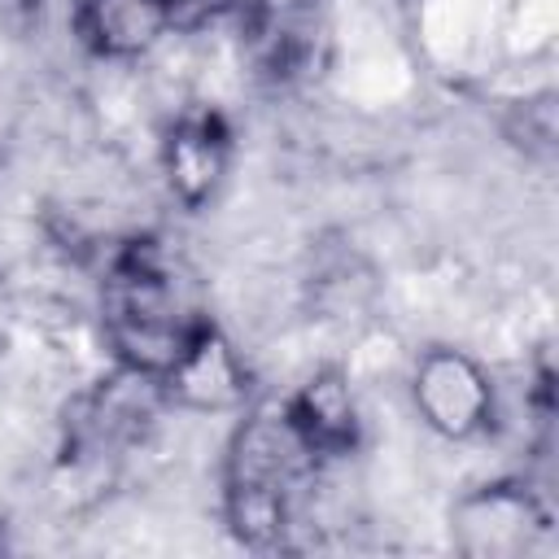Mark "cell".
Wrapping results in <instances>:
<instances>
[{"label":"cell","instance_id":"cell-4","mask_svg":"<svg viewBox=\"0 0 559 559\" xmlns=\"http://www.w3.org/2000/svg\"><path fill=\"white\" fill-rule=\"evenodd\" d=\"M411 397H415L419 419L450 441L480 437L493 419L489 376L480 371L476 358H467L463 349H450V345H432L419 354V362L411 371Z\"/></svg>","mask_w":559,"mask_h":559},{"label":"cell","instance_id":"cell-8","mask_svg":"<svg viewBox=\"0 0 559 559\" xmlns=\"http://www.w3.org/2000/svg\"><path fill=\"white\" fill-rule=\"evenodd\" d=\"M542 524L546 515L524 485H485L454 507L459 550L467 555H520Z\"/></svg>","mask_w":559,"mask_h":559},{"label":"cell","instance_id":"cell-5","mask_svg":"<svg viewBox=\"0 0 559 559\" xmlns=\"http://www.w3.org/2000/svg\"><path fill=\"white\" fill-rule=\"evenodd\" d=\"M162 397H166V389L157 380L118 367L114 380H100L92 393H83L70 406V415H66V454H74V459L118 454L122 445L144 437Z\"/></svg>","mask_w":559,"mask_h":559},{"label":"cell","instance_id":"cell-11","mask_svg":"<svg viewBox=\"0 0 559 559\" xmlns=\"http://www.w3.org/2000/svg\"><path fill=\"white\" fill-rule=\"evenodd\" d=\"M236 4H240V0H175V13H179V31H192V26H201V22L218 17V13L236 9Z\"/></svg>","mask_w":559,"mask_h":559},{"label":"cell","instance_id":"cell-3","mask_svg":"<svg viewBox=\"0 0 559 559\" xmlns=\"http://www.w3.org/2000/svg\"><path fill=\"white\" fill-rule=\"evenodd\" d=\"M236 13L258 79L293 87L323 61L328 22L319 0H240Z\"/></svg>","mask_w":559,"mask_h":559},{"label":"cell","instance_id":"cell-12","mask_svg":"<svg viewBox=\"0 0 559 559\" xmlns=\"http://www.w3.org/2000/svg\"><path fill=\"white\" fill-rule=\"evenodd\" d=\"M9 336H13V297H9V284L0 275V358L9 349Z\"/></svg>","mask_w":559,"mask_h":559},{"label":"cell","instance_id":"cell-6","mask_svg":"<svg viewBox=\"0 0 559 559\" xmlns=\"http://www.w3.org/2000/svg\"><path fill=\"white\" fill-rule=\"evenodd\" d=\"M231 166V127L218 109H188L162 140V175L179 205L205 210Z\"/></svg>","mask_w":559,"mask_h":559},{"label":"cell","instance_id":"cell-1","mask_svg":"<svg viewBox=\"0 0 559 559\" xmlns=\"http://www.w3.org/2000/svg\"><path fill=\"white\" fill-rule=\"evenodd\" d=\"M100 328L118 367L162 384L214 319L183 266L157 240L135 236L109 253L100 280Z\"/></svg>","mask_w":559,"mask_h":559},{"label":"cell","instance_id":"cell-9","mask_svg":"<svg viewBox=\"0 0 559 559\" xmlns=\"http://www.w3.org/2000/svg\"><path fill=\"white\" fill-rule=\"evenodd\" d=\"M280 406H284L288 424L297 428V437L310 445V454L319 463L354 454V445H358V406H354V393H349L341 371H332V367L314 371Z\"/></svg>","mask_w":559,"mask_h":559},{"label":"cell","instance_id":"cell-7","mask_svg":"<svg viewBox=\"0 0 559 559\" xmlns=\"http://www.w3.org/2000/svg\"><path fill=\"white\" fill-rule=\"evenodd\" d=\"M74 35L105 61L144 57L162 35L179 31L175 0H74Z\"/></svg>","mask_w":559,"mask_h":559},{"label":"cell","instance_id":"cell-2","mask_svg":"<svg viewBox=\"0 0 559 559\" xmlns=\"http://www.w3.org/2000/svg\"><path fill=\"white\" fill-rule=\"evenodd\" d=\"M319 467L280 402L253 406L236 424L223 459V515L231 537L249 550L293 546Z\"/></svg>","mask_w":559,"mask_h":559},{"label":"cell","instance_id":"cell-10","mask_svg":"<svg viewBox=\"0 0 559 559\" xmlns=\"http://www.w3.org/2000/svg\"><path fill=\"white\" fill-rule=\"evenodd\" d=\"M166 397L192 411H231L249 397V371L240 362V354L231 349V341L210 328L188 354L183 362L162 380Z\"/></svg>","mask_w":559,"mask_h":559}]
</instances>
